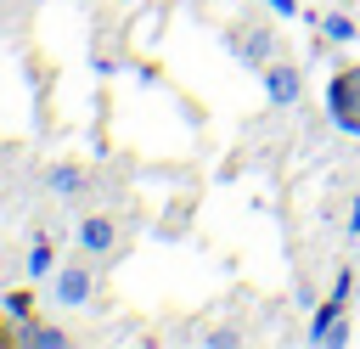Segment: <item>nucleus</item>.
<instances>
[{"label": "nucleus", "instance_id": "obj_10", "mask_svg": "<svg viewBox=\"0 0 360 349\" xmlns=\"http://www.w3.org/2000/svg\"><path fill=\"white\" fill-rule=\"evenodd\" d=\"M321 34H326L332 45H349L360 28H354V17H349V11H326V17H321Z\"/></svg>", "mask_w": 360, "mask_h": 349}, {"label": "nucleus", "instance_id": "obj_8", "mask_svg": "<svg viewBox=\"0 0 360 349\" xmlns=\"http://www.w3.org/2000/svg\"><path fill=\"white\" fill-rule=\"evenodd\" d=\"M270 51H276V39H270L264 28H248V34H236V56H242L248 68H264V62H270Z\"/></svg>", "mask_w": 360, "mask_h": 349}, {"label": "nucleus", "instance_id": "obj_3", "mask_svg": "<svg viewBox=\"0 0 360 349\" xmlns=\"http://www.w3.org/2000/svg\"><path fill=\"white\" fill-rule=\"evenodd\" d=\"M73 242H79L84 259H107V253L118 248V225H112V214H90V220H79V225H73Z\"/></svg>", "mask_w": 360, "mask_h": 349}, {"label": "nucleus", "instance_id": "obj_7", "mask_svg": "<svg viewBox=\"0 0 360 349\" xmlns=\"http://www.w3.org/2000/svg\"><path fill=\"white\" fill-rule=\"evenodd\" d=\"M51 270H56V248H51V236H45V231H34L28 259H22V276H28V281H45Z\"/></svg>", "mask_w": 360, "mask_h": 349}, {"label": "nucleus", "instance_id": "obj_13", "mask_svg": "<svg viewBox=\"0 0 360 349\" xmlns=\"http://www.w3.org/2000/svg\"><path fill=\"white\" fill-rule=\"evenodd\" d=\"M202 343H208V349H236V343H242V332H231V326H214Z\"/></svg>", "mask_w": 360, "mask_h": 349}, {"label": "nucleus", "instance_id": "obj_11", "mask_svg": "<svg viewBox=\"0 0 360 349\" xmlns=\"http://www.w3.org/2000/svg\"><path fill=\"white\" fill-rule=\"evenodd\" d=\"M360 287V270H338L332 276V287H326V298H338V304H349V293Z\"/></svg>", "mask_w": 360, "mask_h": 349}, {"label": "nucleus", "instance_id": "obj_16", "mask_svg": "<svg viewBox=\"0 0 360 349\" xmlns=\"http://www.w3.org/2000/svg\"><path fill=\"white\" fill-rule=\"evenodd\" d=\"M343 236H354V242H360V203H354V214H349V231H343Z\"/></svg>", "mask_w": 360, "mask_h": 349}, {"label": "nucleus", "instance_id": "obj_12", "mask_svg": "<svg viewBox=\"0 0 360 349\" xmlns=\"http://www.w3.org/2000/svg\"><path fill=\"white\" fill-rule=\"evenodd\" d=\"M0 310H6L11 321H28V315H34V298H28V293H6V298H0Z\"/></svg>", "mask_w": 360, "mask_h": 349}, {"label": "nucleus", "instance_id": "obj_2", "mask_svg": "<svg viewBox=\"0 0 360 349\" xmlns=\"http://www.w3.org/2000/svg\"><path fill=\"white\" fill-rule=\"evenodd\" d=\"M51 298H56L62 310H84V304L96 298V270H90V265H56V270H51Z\"/></svg>", "mask_w": 360, "mask_h": 349}, {"label": "nucleus", "instance_id": "obj_1", "mask_svg": "<svg viewBox=\"0 0 360 349\" xmlns=\"http://www.w3.org/2000/svg\"><path fill=\"white\" fill-rule=\"evenodd\" d=\"M326 118L343 135H360V62H343L326 79Z\"/></svg>", "mask_w": 360, "mask_h": 349}, {"label": "nucleus", "instance_id": "obj_6", "mask_svg": "<svg viewBox=\"0 0 360 349\" xmlns=\"http://www.w3.org/2000/svg\"><path fill=\"white\" fill-rule=\"evenodd\" d=\"M84 186H90L84 163H51V169H45V191H51V197H79Z\"/></svg>", "mask_w": 360, "mask_h": 349}, {"label": "nucleus", "instance_id": "obj_17", "mask_svg": "<svg viewBox=\"0 0 360 349\" xmlns=\"http://www.w3.org/2000/svg\"><path fill=\"white\" fill-rule=\"evenodd\" d=\"M158 6H163V0H158Z\"/></svg>", "mask_w": 360, "mask_h": 349}, {"label": "nucleus", "instance_id": "obj_4", "mask_svg": "<svg viewBox=\"0 0 360 349\" xmlns=\"http://www.w3.org/2000/svg\"><path fill=\"white\" fill-rule=\"evenodd\" d=\"M309 343L315 349H343L349 343V326H343V304L338 298H321L315 315H309Z\"/></svg>", "mask_w": 360, "mask_h": 349}, {"label": "nucleus", "instance_id": "obj_14", "mask_svg": "<svg viewBox=\"0 0 360 349\" xmlns=\"http://www.w3.org/2000/svg\"><path fill=\"white\" fill-rule=\"evenodd\" d=\"M292 298H298L304 310H315V287H309V281H298V287H292Z\"/></svg>", "mask_w": 360, "mask_h": 349}, {"label": "nucleus", "instance_id": "obj_9", "mask_svg": "<svg viewBox=\"0 0 360 349\" xmlns=\"http://www.w3.org/2000/svg\"><path fill=\"white\" fill-rule=\"evenodd\" d=\"M17 343H28V349H62L68 332H62V326H39V321L28 315V326H17Z\"/></svg>", "mask_w": 360, "mask_h": 349}, {"label": "nucleus", "instance_id": "obj_15", "mask_svg": "<svg viewBox=\"0 0 360 349\" xmlns=\"http://www.w3.org/2000/svg\"><path fill=\"white\" fill-rule=\"evenodd\" d=\"M264 6H270L276 17H298V0H264Z\"/></svg>", "mask_w": 360, "mask_h": 349}, {"label": "nucleus", "instance_id": "obj_5", "mask_svg": "<svg viewBox=\"0 0 360 349\" xmlns=\"http://www.w3.org/2000/svg\"><path fill=\"white\" fill-rule=\"evenodd\" d=\"M264 96H270V107H292L304 96V73L292 62H264Z\"/></svg>", "mask_w": 360, "mask_h": 349}]
</instances>
